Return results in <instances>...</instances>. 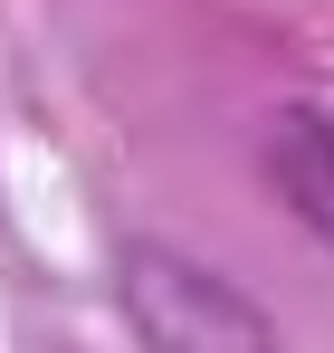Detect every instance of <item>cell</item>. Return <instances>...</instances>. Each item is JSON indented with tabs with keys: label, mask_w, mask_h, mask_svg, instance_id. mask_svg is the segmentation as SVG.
<instances>
[{
	"label": "cell",
	"mask_w": 334,
	"mask_h": 353,
	"mask_svg": "<svg viewBox=\"0 0 334 353\" xmlns=\"http://www.w3.org/2000/svg\"><path fill=\"white\" fill-rule=\"evenodd\" d=\"M268 191L334 248V124L325 115H277L268 124Z\"/></svg>",
	"instance_id": "cell-2"
},
{
	"label": "cell",
	"mask_w": 334,
	"mask_h": 353,
	"mask_svg": "<svg viewBox=\"0 0 334 353\" xmlns=\"http://www.w3.org/2000/svg\"><path fill=\"white\" fill-rule=\"evenodd\" d=\"M115 287H124V315H134L144 353H277V325L220 268H201L181 248H124Z\"/></svg>",
	"instance_id": "cell-1"
}]
</instances>
